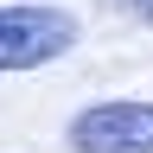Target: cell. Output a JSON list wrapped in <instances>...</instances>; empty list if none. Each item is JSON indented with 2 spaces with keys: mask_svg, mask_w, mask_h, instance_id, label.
Here are the masks:
<instances>
[{
  "mask_svg": "<svg viewBox=\"0 0 153 153\" xmlns=\"http://www.w3.org/2000/svg\"><path fill=\"white\" fill-rule=\"evenodd\" d=\"M64 147L70 153H153V102L115 96V102L76 108L64 128Z\"/></svg>",
  "mask_w": 153,
  "mask_h": 153,
  "instance_id": "obj_1",
  "label": "cell"
},
{
  "mask_svg": "<svg viewBox=\"0 0 153 153\" xmlns=\"http://www.w3.org/2000/svg\"><path fill=\"white\" fill-rule=\"evenodd\" d=\"M76 45V13L64 7H0V70H38Z\"/></svg>",
  "mask_w": 153,
  "mask_h": 153,
  "instance_id": "obj_2",
  "label": "cell"
},
{
  "mask_svg": "<svg viewBox=\"0 0 153 153\" xmlns=\"http://www.w3.org/2000/svg\"><path fill=\"white\" fill-rule=\"evenodd\" d=\"M115 13H128V19H153V0H108Z\"/></svg>",
  "mask_w": 153,
  "mask_h": 153,
  "instance_id": "obj_3",
  "label": "cell"
}]
</instances>
